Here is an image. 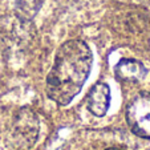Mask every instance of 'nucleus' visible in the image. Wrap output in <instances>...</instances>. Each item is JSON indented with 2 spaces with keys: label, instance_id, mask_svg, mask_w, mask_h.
Listing matches in <instances>:
<instances>
[{
  "label": "nucleus",
  "instance_id": "f257e3e1",
  "mask_svg": "<svg viewBox=\"0 0 150 150\" xmlns=\"http://www.w3.org/2000/svg\"><path fill=\"white\" fill-rule=\"evenodd\" d=\"M93 56L81 40H69L59 48L47 77V94L52 101L65 106L81 91L92 68Z\"/></svg>",
  "mask_w": 150,
  "mask_h": 150
},
{
  "label": "nucleus",
  "instance_id": "f03ea898",
  "mask_svg": "<svg viewBox=\"0 0 150 150\" xmlns=\"http://www.w3.org/2000/svg\"><path fill=\"white\" fill-rule=\"evenodd\" d=\"M39 136V120L29 109H23L16 116L12 124L11 138L16 147L21 150H31Z\"/></svg>",
  "mask_w": 150,
  "mask_h": 150
},
{
  "label": "nucleus",
  "instance_id": "7ed1b4c3",
  "mask_svg": "<svg viewBox=\"0 0 150 150\" xmlns=\"http://www.w3.org/2000/svg\"><path fill=\"white\" fill-rule=\"evenodd\" d=\"M127 124L134 134L150 139V93H139L126 109Z\"/></svg>",
  "mask_w": 150,
  "mask_h": 150
},
{
  "label": "nucleus",
  "instance_id": "20e7f679",
  "mask_svg": "<svg viewBox=\"0 0 150 150\" xmlns=\"http://www.w3.org/2000/svg\"><path fill=\"white\" fill-rule=\"evenodd\" d=\"M110 102V91L109 86L104 82H97L92 86L86 97L88 109L97 117H102L109 108Z\"/></svg>",
  "mask_w": 150,
  "mask_h": 150
},
{
  "label": "nucleus",
  "instance_id": "39448f33",
  "mask_svg": "<svg viewBox=\"0 0 150 150\" xmlns=\"http://www.w3.org/2000/svg\"><path fill=\"white\" fill-rule=\"evenodd\" d=\"M147 73V69L144 67V64L137 60L125 59L121 60L116 65V74L118 79L124 81L137 82L145 79Z\"/></svg>",
  "mask_w": 150,
  "mask_h": 150
},
{
  "label": "nucleus",
  "instance_id": "423d86ee",
  "mask_svg": "<svg viewBox=\"0 0 150 150\" xmlns=\"http://www.w3.org/2000/svg\"><path fill=\"white\" fill-rule=\"evenodd\" d=\"M42 0H17L16 8L17 12L23 15V16H32L37 12V9L40 8Z\"/></svg>",
  "mask_w": 150,
  "mask_h": 150
},
{
  "label": "nucleus",
  "instance_id": "0eeeda50",
  "mask_svg": "<svg viewBox=\"0 0 150 150\" xmlns=\"http://www.w3.org/2000/svg\"><path fill=\"white\" fill-rule=\"evenodd\" d=\"M106 150H121V149H117V147H110V149H106Z\"/></svg>",
  "mask_w": 150,
  "mask_h": 150
}]
</instances>
